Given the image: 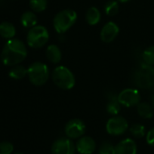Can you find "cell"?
I'll return each mask as SVG.
<instances>
[{
    "label": "cell",
    "mask_w": 154,
    "mask_h": 154,
    "mask_svg": "<svg viewBox=\"0 0 154 154\" xmlns=\"http://www.w3.org/2000/svg\"><path fill=\"white\" fill-rule=\"evenodd\" d=\"M26 56L27 49L25 43L17 38L8 39L1 52V61L7 66L19 64Z\"/></svg>",
    "instance_id": "cell-1"
},
{
    "label": "cell",
    "mask_w": 154,
    "mask_h": 154,
    "mask_svg": "<svg viewBox=\"0 0 154 154\" xmlns=\"http://www.w3.org/2000/svg\"><path fill=\"white\" fill-rule=\"evenodd\" d=\"M54 84L60 89L67 91L71 90L75 85V77L72 72L64 65L56 66L52 72Z\"/></svg>",
    "instance_id": "cell-2"
},
{
    "label": "cell",
    "mask_w": 154,
    "mask_h": 154,
    "mask_svg": "<svg viewBox=\"0 0 154 154\" xmlns=\"http://www.w3.org/2000/svg\"><path fill=\"white\" fill-rule=\"evenodd\" d=\"M133 82L140 89H151L154 87V66L143 63L137 68L133 74Z\"/></svg>",
    "instance_id": "cell-3"
},
{
    "label": "cell",
    "mask_w": 154,
    "mask_h": 154,
    "mask_svg": "<svg viewBox=\"0 0 154 154\" xmlns=\"http://www.w3.org/2000/svg\"><path fill=\"white\" fill-rule=\"evenodd\" d=\"M27 76L32 85L42 86L48 81L50 71L45 63L42 62H35L27 68Z\"/></svg>",
    "instance_id": "cell-4"
},
{
    "label": "cell",
    "mask_w": 154,
    "mask_h": 154,
    "mask_svg": "<svg viewBox=\"0 0 154 154\" xmlns=\"http://www.w3.org/2000/svg\"><path fill=\"white\" fill-rule=\"evenodd\" d=\"M77 21V13L72 9H64L58 12L53 20V26L56 33L64 34Z\"/></svg>",
    "instance_id": "cell-5"
},
{
    "label": "cell",
    "mask_w": 154,
    "mask_h": 154,
    "mask_svg": "<svg viewBox=\"0 0 154 154\" xmlns=\"http://www.w3.org/2000/svg\"><path fill=\"white\" fill-rule=\"evenodd\" d=\"M49 40V32L44 26H35L29 29L26 35L27 45L35 49L45 46Z\"/></svg>",
    "instance_id": "cell-6"
},
{
    "label": "cell",
    "mask_w": 154,
    "mask_h": 154,
    "mask_svg": "<svg viewBox=\"0 0 154 154\" xmlns=\"http://www.w3.org/2000/svg\"><path fill=\"white\" fill-rule=\"evenodd\" d=\"M106 131L112 136H120L122 135L129 128V124L127 120L119 115H114L110 118L106 122Z\"/></svg>",
    "instance_id": "cell-7"
},
{
    "label": "cell",
    "mask_w": 154,
    "mask_h": 154,
    "mask_svg": "<svg viewBox=\"0 0 154 154\" xmlns=\"http://www.w3.org/2000/svg\"><path fill=\"white\" fill-rule=\"evenodd\" d=\"M85 131H86L85 123L82 120L76 118L70 120L64 126L65 135L72 140L81 138L85 133Z\"/></svg>",
    "instance_id": "cell-8"
},
{
    "label": "cell",
    "mask_w": 154,
    "mask_h": 154,
    "mask_svg": "<svg viewBox=\"0 0 154 154\" xmlns=\"http://www.w3.org/2000/svg\"><path fill=\"white\" fill-rule=\"evenodd\" d=\"M75 150V144L72 139L67 136L58 138L54 141L51 147L52 154H74Z\"/></svg>",
    "instance_id": "cell-9"
},
{
    "label": "cell",
    "mask_w": 154,
    "mask_h": 154,
    "mask_svg": "<svg viewBox=\"0 0 154 154\" xmlns=\"http://www.w3.org/2000/svg\"><path fill=\"white\" fill-rule=\"evenodd\" d=\"M119 103L125 107L137 106L140 102V94L139 90L135 88H126L118 94Z\"/></svg>",
    "instance_id": "cell-10"
},
{
    "label": "cell",
    "mask_w": 154,
    "mask_h": 154,
    "mask_svg": "<svg viewBox=\"0 0 154 154\" xmlns=\"http://www.w3.org/2000/svg\"><path fill=\"white\" fill-rule=\"evenodd\" d=\"M119 32L120 28L117 24L112 21H110L103 26L100 32V38L103 43L109 44L115 40V38L119 35Z\"/></svg>",
    "instance_id": "cell-11"
},
{
    "label": "cell",
    "mask_w": 154,
    "mask_h": 154,
    "mask_svg": "<svg viewBox=\"0 0 154 154\" xmlns=\"http://www.w3.org/2000/svg\"><path fill=\"white\" fill-rule=\"evenodd\" d=\"M76 150L80 154H93L96 149L95 140L90 136H82L77 140Z\"/></svg>",
    "instance_id": "cell-12"
},
{
    "label": "cell",
    "mask_w": 154,
    "mask_h": 154,
    "mask_svg": "<svg viewBox=\"0 0 154 154\" xmlns=\"http://www.w3.org/2000/svg\"><path fill=\"white\" fill-rule=\"evenodd\" d=\"M112 154H137V144L132 139L126 138L114 146Z\"/></svg>",
    "instance_id": "cell-13"
},
{
    "label": "cell",
    "mask_w": 154,
    "mask_h": 154,
    "mask_svg": "<svg viewBox=\"0 0 154 154\" xmlns=\"http://www.w3.org/2000/svg\"><path fill=\"white\" fill-rule=\"evenodd\" d=\"M107 98H108V103L106 105L107 112L112 116L118 115V113L121 111V106H122V104L118 101V95H116L112 93H110L108 94Z\"/></svg>",
    "instance_id": "cell-14"
},
{
    "label": "cell",
    "mask_w": 154,
    "mask_h": 154,
    "mask_svg": "<svg viewBox=\"0 0 154 154\" xmlns=\"http://www.w3.org/2000/svg\"><path fill=\"white\" fill-rule=\"evenodd\" d=\"M45 55H46V58L48 59V61L51 62L52 63H54V64L59 63L61 62V59H62L61 49L56 45H48L46 48Z\"/></svg>",
    "instance_id": "cell-15"
},
{
    "label": "cell",
    "mask_w": 154,
    "mask_h": 154,
    "mask_svg": "<svg viewBox=\"0 0 154 154\" xmlns=\"http://www.w3.org/2000/svg\"><path fill=\"white\" fill-rule=\"evenodd\" d=\"M37 17L34 11H26L25 12L20 18V22L22 26L26 28H32L37 24Z\"/></svg>",
    "instance_id": "cell-16"
},
{
    "label": "cell",
    "mask_w": 154,
    "mask_h": 154,
    "mask_svg": "<svg viewBox=\"0 0 154 154\" xmlns=\"http://www.w3.org/2000/svg\"><path fill=\"white\" fill-rule=\"evenodd\" d=\"M102 18L101 11L96 7H91L85 15V20L90 26H95L97 25Z\"/></svg>",
    "instance_id": "cell-17"
},
{
    "label": "cell",
    "mask_w": 154,
    "mask_h": 154,
    "mask_svg": "<svg viewBox=\"0 0 154 154\" xmlns=\"http://www.w3.org/2000/svg\"><path fill=\"white\" fill-rule=\"evenodd\" d=\"M16 35V27L10 22L5 21L0 24V36L6 39H12Z\"/></svg>",
    "instance_id": "cell-18"
},
{
    "label": "cell",
    "mask_w": 154,
    "mask_h": 154,
    "mask_svg": "<svg viewBox=\"0 0 154 154\" xmlns=\"http://www.w3.org/2000/svg\"><path fill=\"white\" fill-rule=\"evenodd\" d=\"M137 112L143 119H151L154 114V109L148 103H140L137 105Z\"/></svg>",
    "instance_id": "cell-19"
},
{
    "label": "cell",
    "mask_w": 154,
    "mask_h": 154,
    "mask_svg": "<svg viewBox=\"0 0 154 154\" xmlns=\"http://www.w3.org/2000/svg\"><path fill=\"white\" fill-rule=\"evenodd\" d=\"M8 75L12 79L20 80V79L25 78V77L27 75V69L24 65H21L20 63L17 64V65H14L10 69Z\"/></svg>",
    "instance_id": "cell-20"
},
{
    "label": "cell",
    "mask_w": 154,
    "mask_h": 154,
    "mask_svg": "<svg viewBox=\"0 0 154 154\" xmlns=\"http://www.w3.org/2000/svg\"><path fill=\"white\" fill-rule=\"evenodd\" d=\"M104 12L109 17H114L119 12V2L117 0H109L104 6Z\"/></svg>",
    "instance_id": "cell-21"
},
{
    "label": "cell",
    "mask_w": 154,
    "mask_h": 154,
    "mask_svg": "<svg viewBox=\"0 0 154 154\" xmlns=\"http://www.w3.org/2000/svg\"><path fill=\"white\" fill-rule=\"evenodd\" d=\"M29 7L32 11L35 13H41L47 8V0H30Z\"/></svg>",
    "instance_id": "cell-22"
},
{
    "label": "cell",
    "mask_w": 154,
    "mask_h": 154,
    "mask_svg": "<svg viewBox=\"0 0 154 154\" xmlns=\"http://www.w3.org/2000/svg\"><path fill=\"white\" fill-rule=\"evenodd\" d=\"M142 60L145 63L154 66V45L147 47L142 52Z\"/></svg>",
    "instance_id": "cell-23"
},
{
    "label": "cell",
    "mask_w": 154,
    "mask_h": 154,
    "mask_svg": "<svg viewBox=\"0 0 154 154\" xmlns=\"http://www.w3.org/2000/svg\"><path fill=\"white\" fill-rule=\"evenodd\" d=\"M130 131L133 137L140 139L145 136V127L140 123H134L130 127Z\"/></svg>",
    "instance_id": "cell-24"
},
{
    "label": "cell",
    "mask_w": 154,
    "mask_h": 154,
    "mask_svg": "<svg viewBox=\"0 0 154 154\" xmlns=\"http://www.w3.org/2000/svg\"><path fill=\"white\" fill-rule=\"evenodd\" d=\"M114 146L110 141H104L100 145L99 154H112Z\"/></svg>",
    "instance_id": "cell-25"
},
{
    "label": "cell",
    "mask_w": 154,
    "mask_h": 154,
    "mask_svg": "<svg viewBox=\"0 0 154 154\" xmlns=\"http://www.w3.org/2000/svg\"><path fill=\"white\" fill-rule=\"evenodd\" d=\"M14 149V146L9 141L0 142V154H11Z\"/></svg>",
    "instance_id": "cell-26"
},
{
    "label": "cell",
    "mask_w": 154,
    "mask_h": 154,
    "mask_svg": "<svg viewBox=\"0 0 154 154\" xmlns=\"http://www.w3.org/2000/svg\"><path fill=\"white\" fill-rule=\"evenodd\" d=\"M146 140L147 143L152 147H154V127L149 130V131L146 134Z\"/></svg>",
    "instance_id": "cell-27"
},
{
    "label": "cell",
    "mask_w": 154,
    "mask_h": 154,
    "mask_svg": "<svg viewBox=\"0 0 154 154\" xmlns=\"http://www.w3.org/2000/svg\"><path fill=\"white\" fill-rule=\"evenodd\" d=\"M150 104H151L152 108L154 109V94H152L150 96Z\"/></svg>",
    "instance_id": "cell-28"
},
{
    "label": "cell",
    "mask_w": 154,
    "mask_h": 154,
    "mask_svg": "<svg viewBox=\"0 0 154 154\" xmlns=\"http://www.w3.org/2000/svg\"><path fill=\"white\" fill-rule=\"evenodd\" d=\"M117 1L120 2V3H127V2L131 1V0H117Z\"/></svg>",
    "instance_id": "cell-29"
}]
</instances>
